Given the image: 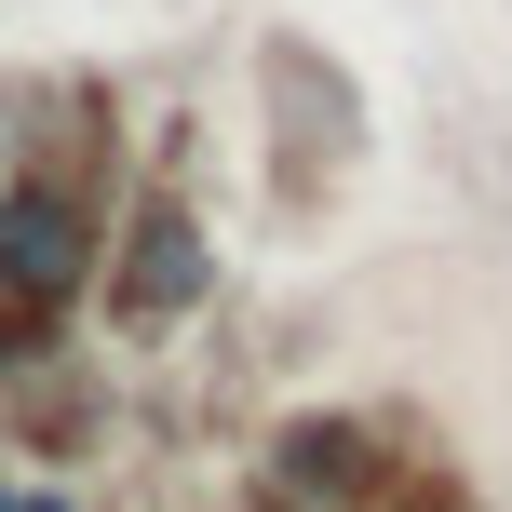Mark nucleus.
<instances>
[{"instance_id": "nucleus-1", "label": "nucleus", "mask_w": 512, "mask_h": 512, "mask_svg": "<svg viewBox=\"0 0 512 512\" xmlns=\"http://www.w3.org/2000/svg\"><path fill=\"white\" fill-rule=\"evenodd\" d=\"M81 270H95V230H81L68 189H0V310H68Z\"/></svg>"}, {"instance_id": "nucleus-2", "label": "nucleus", "mask_w": 512, "mask_h": 512, "mask_svg": "<svg viewBox=\"0 0 512 512\" xmlns=\"http://www.w3.org/2000/svg\"><path fill=\"white\" fill-rule=\"evenodd\" d=\"M203 270H216V256H203V230H189V216L162 203L149 230H135V270H122V310H189V297H203Z\"/></svg>"}, {"instance_id": "nucleus-3", "label": "nucleus", "mask_w": 512, "mask_h": 512, "mask_svg": "<svg viewBox=\"0 0 512 512\" xmlns=\"http://www.w3.org/2000/svg\"><path fill=\"white\" fill-rule=\"evenodd\" d=\"M283 486H351V432H283Z\"/></svg>"}, {"instance_id": "nucleus-4", "label": "nucleus", "mask_w": 512, "mask_h": 512, "mask_svg": "<svg viewBox=\"0 0 512 512\" xmlns=\"http://www.w3.org/2000/svg\"><path fill=\"white\" fill-rule=\"evenodd\" d=\"M0 512H54V499H0Z\"/></svg>"}]
</instances>
